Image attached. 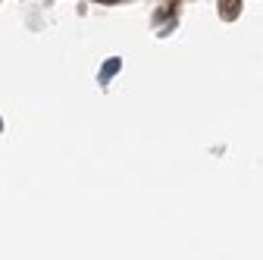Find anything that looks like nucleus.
Listing matches in <instances>:
<instances>
[{
	"mask_svg": "<svg viewBox=\"0 0 263 260\" xmlns=\"http://www.w3.org/2000/svg\"><path fill=\"white\" fill-rule=\"evenodd\" d=\"M119 66H122V60H107L104 69H101V82H110V76L119 72Z\"/></svg>",
	"mask_w": 263,
	"mask_h": 260,
	"instance_id": "obj_1",
	"label": "nucleus"
}]
</instances>
